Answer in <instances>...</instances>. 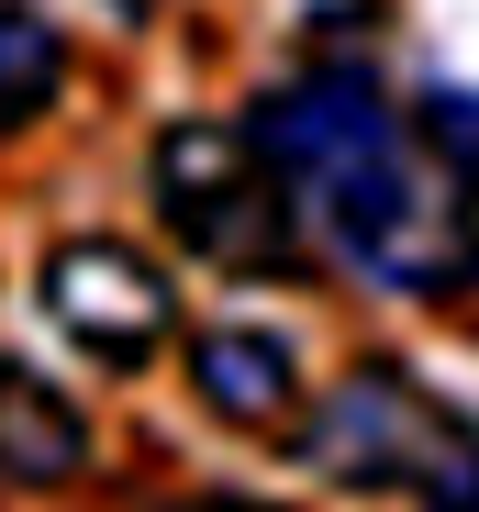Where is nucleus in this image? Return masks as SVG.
<instances>
[{
  "mask_svg": "<svg viewBox=\"0 0 479 512\" xmlns=\"http://www.w3.org/2000/svg\"><path fill=\"white\" fill-rule=\"evenodd\" d=\"M212 512H234V501H212Z\"/></svg>",
  "mask_w": 479,
  "mask_h": 512,
  "instance_id": "nucleus-8",
  "label": "nucleus"
},
{
  "mask_svg": "<svg viewBox=\"0 0 479 512\" xmlns=\"http://www.w3.org/2000/svg\"><path fill=\"white\" fill-rule=\"evenodd\" d=\"M34 290H45V323L67 334L78 357H101V368H145V357L179 334V279L156 268L145 245H123V234H67V245H45Z\"/></svg>",
  "mask_w": 479,
  "mask_h": 512,
  "instance_id": "nucleus-3",
  "label": "nucleus"
},
{
  "mask_svg": "<svg viewBox=\"0 0 479 512\" xmlns=\"http://www.w3.org/2000/svg\"><path fill=\"white\" fill-rule=\"evenodd\" d=\"M290 179L301 245H324L368 290H479V201L357 67H301L246 112Z\"/></svg>",
  "mask_w": 479,
  "mask_h": 512,
  "instance_id": "nucleus-1",
  "label": "nucleus"
},
{
  "mask_svg": "<svg viewBox=\"0 0 479 512\" xmlns=\"http://www.w3.org/2000/svg\"><path fill=\"white\" fill-rule=\"evenodd\" d=\"M67 90V34L34 12V0H0V134L45 123Z\"/></svg>",
  "mask_w": 479,
  "mask_h": 512,
  "instance_id": "nucleus-6",
  "label": "nucleus"
},
{
  "mask_svg": "<svg viewBox=\"0 0 479 512\" xmlns=\"http://www.w3.org/2000/svg\"><path fill=\"white\" fill-rule=\"evenodd\" d=\"M145 190L168 212L190 256H212L223 279H290L301 268V212L290 179L268 167L257 123H168L145 156Z\"/></svg>",
  "mask_w": 479,
  "mask_h": 512,
  "instance_id": "nucleus-2",
  "label": "nucleus"
},
{
  "mask_svg": "<svg viewBox=\"0 0 479 512\" xmlns=\"http://www.w3.org/2000/svg\"><path fill=\"white\" fill-rule=\"evenodd\" d=\"M78 468H90V423H78V401L34 368L0 357V479L12 490H67Z\"/></svg>",
  "mask_w": 479,
  "mask_h": 512,
  "instance_id": "nucleus-5",
  "label": "nucleus"
},
{
  "mask_svg": "<svg viewBox=\"0 0 479 512\" xmlns=\"http://www.w3.org/2000/svg\"><path fill=\"white\" fill-rule=\"evenodd\" d=\"M413 134L435 145L446 179L479 201V90H424V101H413Z\"/></svg>",
  "mask_w": 479,
  "mask_h": 512,
  "instance_id": "nucleus-7",
  "label": "nucleus"
},
{
  "mask_svg": "<svg viewBox=\"0 0 479 512\" xmlns=\"http://www.w3.org/2000/svg\"><path fill=\"white\" fill-rule=\"evenodd\" d=\"M190 390L234 435H279V423H301V346L268 323H212L190 346Z\"/></svg>",
  "mask_w": 479,
  "mask_h": 512,
  "instance_id": "nucleus-4",
  "label": "nucleus"
}]
</instances>
